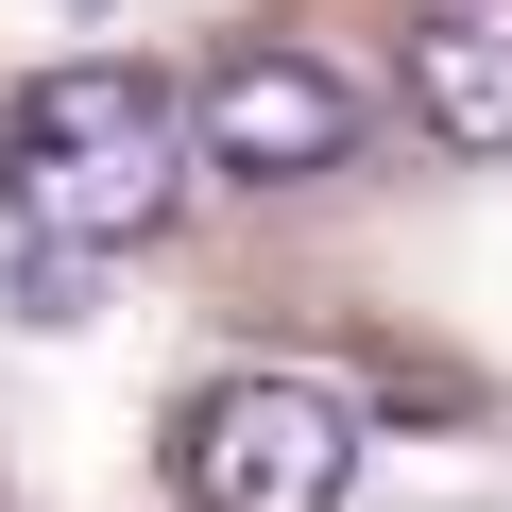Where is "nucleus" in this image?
<instances>
[{
	"label": "nucleus",
	"instance_id": "f257e3e1",
	"mask_svg": "<svg viewBox=\"0 0 512 512\" xmlns=\"http://www.w3.org/2000/svg\"><path fill=\"white\" fill-rule=\"evenodd\" d=\"M342 478H359V393H325V376H205L188 393V427H171V495L188 512H342Z\"/></svg>",
	"mask_w": 512,
	"mask_h": 512
},
{
	"label": "nucleus",
	"instance_id": "f03ea898",
	"mask_svg": "<svg viewBox=\"0 0 512 512\" xmlns=\"http://www.w3.org/2000/svg\"><path fill=\"white\" fill-rule=\"evenodd\" d=\"M171 137H188L205 171H239V188H308V171L359 154V86L308 69V52H222V69L171 103Z\"/></svg>",
	"mask_w": 512,
	"mask_h": 512
},
{
	"label": "nucleus",
	"instance_id": "7ed1b4c3",
	"mask_svg": "<svg viewBox=\"0 0 512 512\" xmlns=\"http://www.w3.org/2000/svg\"><path fill=\"white\" fill-rule=\"evenodd\" d=\"M0 205H18V239L52 256H137L171 205H188V137H120V154H35V171H0Z\"/></svg>",
	"mask_w": 512,
	"mask_h": 512
},
{
	"label": "nucleus",
	"instance_id": "20e7f679",
	"mask_svg": "<svg viewBox=\"0 0 512 512\" xmlns=\"http://www.w3.org/2000/svg\"><path fill=\"white\" fill-rule=\"evenodd\" d=\"M410 120L444 154H512V0H427L410 18Z\"/></svg>",
	"mask_w": 512,
	"mask_h": 512
},
{
	"label": "nucleus",
	"instance_id": "39448f33",
	"mask_svg": "<svg viewBox=\"0 0 512 512\" xmlns=\"http://www.w3.org/2000/svg\"><path fill=\"white\" fill-rule=\"evenodd\" d=\"M120 137H171V69L154 52H69V69H35L18 103H0V154H120Z\"/></svg>",
	"mask_w": 512,
	"mask_h": 512
},
{
	"label": "nucleus",
	"instance_id": "423d86ee",
	"mask_svg": "<svg viewBox=\"0 0 512 512\" xmlns=\"http://www.w3.org/2000/svg\"><path fill=\"white\" fill-rule=\"evenodd\" d=\"M0 308H18V325H86V256L18 239V256H0Z\"/></svg>",
	"mask_w": 512,
	"mask_h": 512
}]
</instances>
